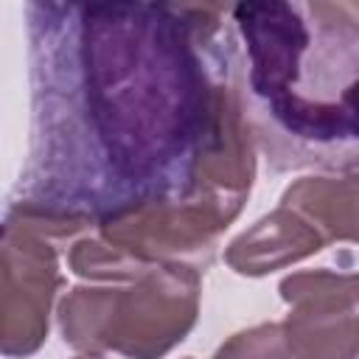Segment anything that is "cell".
<instances>
[{"mask_svg": "<svg viewBox=\"0 0 359 359\" xmlns=\"http://www.w3.org/2000/svg\"><path fill=\"white\" fill-rule=\"evenodd\" d=\"M219 6H65L87 135L118 180L163 182L191 157L213 87L199 45L219 34Z\"/></svg>", "mask_w": 359, "mask_h": 359, "instance_id": "1", "label": "cell"}, {"mask_svg": "<svg viewBox=\"0 0 359 359\" xmlns=\"http://www.w3.org/2000/svg\"><path fill=\"white\" fill-rule=\"evenodd\" d=\"M199 272L182 264H154L129 289H107L101 351L132 359H160L194 328Z\"/></svg>", "mask_w": 359, "mask_h": 359, "instance_id": "2", "label": "cell"}, {"mask_svg": "<svg viewBox=\"0 0 359 359\" xmlns=\"http://www.w3.org/2000/svg\"><path fill=\"white\" fill-rule=\"evenodd\" d=\"M292 359H356V275L309 269L280 280Z\"/></svg>", "mask_w": 359, "mask_h": 359, "instance_id": "3", "label": "cell"}, {"mask_svg": "<svg viewBox=\"0 0 359 359\" xmlns=\"http://www.w3.org/2000/svg\"><path fill=\"white\" fill-rule=\"evenodd\" d=\"M8 247V280L0 292V353L28 356L48 337V311L62 286L56 250L48 238L14 224H0Z\"/></svg>", "mask_w": 359, "mask_h": 359, "instance_id": "4", "label": "cell"}, {"mask_svg": "<svg viewBox=\"0 0 359 359\" xmlns=\"http://www.w3.org/2000/svg\"><path fill=\"white\" fill-rule=\"evenodd\" d=\"M325 247L323 236L292 208L280 205L255 227L241 233L224 252V261L238 275H266L309 258Z\"/></svg>", "mask_w": 359, "mask_h": 359, "instance_id": "5", "label": "cell"}, {"mask_svg": "<svg viewBox=\"0 0 359 359\" xmlns=\"http://www.w3.org/2000/svg\"><path fill=\"white\" fill-rule=\"evenodd\" d=\"M280 205L300 213L323 241L356 238V180L348 177H303L289 185Z\"/></svg>", "mask_w": 359, "mask_h": 359, "instance_id": "6", "label": "cell"}, {"mask_svg": "<svg viewBox=\"0 0 359 359\" xmlns=\"http://www.w3.org/2000/svg\"><path fill=\"white\" fill-rule=\"evenodd\" d=\"M70 269L95 280H135L149 266L109 247L104 238H84L70 250Z\"/></svg>", "mask_w": 359, "mask_h": 359, "instance_id": "7", "label": "cell"}, {"mask_svg": "<svg viewBox=\"0 0 359 359\" xmlns=\"http://www.w3.org/2000/svg\"><path fill=\"white\" fill-rule=\"evenodd\" d=\"M213 359H292L283 325L280 323H261L227 339Z\"/></svg>", "mask_w": 359, "mask_h": 359, "instance_id": "8", "label": "cell"}, {"mask_svg": "<svg viewBox=\"0 0 359 359\" xmlns=\"http://www.w3.org/2000/svg\"><path fill=\"white\" fill-rule=\"evenodd\" d=\"M79 359H104V356H98V353H90V356H79Z\"/></svg>", "mask_w": 359, "mask_h": 359, "instance_id": "9", "label": "cell"}]
</instances>
